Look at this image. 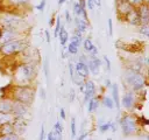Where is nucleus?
<instances>
[{"instance_id":"23","label":"nucleus","mask_w":149,"mask_h":140,"mask_svg":"<svg viewBox=\"0 0 149 140\" xmlns=\"http://www.w3.org/2000/svg\"><path fill=\"white\" fill-rule=\"evenodd\" d=\"M14 117L12 113H2L0 112V125L2 124H12L14 121Z\"/></svg>"},{"instance_id":"26","label":"nucleus","mask_w":149,"mask_h":140,"mask_svg":"<svg viewBox=\"0 0 149 140\" xmlns=\"http://www.w3.org/2000/svg\"><path fill=\"white\" fill-rule=\"evenodd\" d=\"M81 43H83V48H84V50L86 51V52H91L92 51V49L94 48V43L91 41V38H85V40H83L81 41Z\"/></svg>"},{"instance_id":"38","label":"nucleus","mask_w":149,"mask_h":140,"mask_svg":"<svg viewBox=\"0 0 149 140\" xmlns=\"http://www.w3.org/2000/svg\"><path fill=\"white\" fill-rule=\"evenodd\" d=\"M44 74H45V77H47V80L49 79V60L47 58L45 62H44Z\"/></svg>"},{"instance_id":"49","label":"nucleus","mask_w":149,"mask_h":140,"mask_svg":"<svg viewBox=\"0 0 149 140\" xmlns=\"http://www.w3.org/2000/svg\"><path fill=\"white\" fill-rule=\"evenodd\" d=\"M109 130H112V132H115L116 131V125H115V123H111V128Z\"/></svg>"},{"instance_id":"40","label":"nucleus","mask_w":149,"mask_h":140,"mask_svg":"<svg viewBox=\"0 0 149 140\" xmlns=\"http://www.w3.org/2000/svg\"><path fill=\"white\" fill-rule=\"evenodd\" d=\"M107 23H108V35L112 37L113 36V23H112V19H108L107 20Z\"/></svg>"},{"instance_id":"57","label":"nucleus","mask_w":149,"mask_h":140,"mask_svg":"<svg viewBox=\"0 0 149 140\" xmlns=\"http://www.w3.org/2000/svg\"><path fill=\"white\" fill-rule=\"evenodd\" d=\"M0 35H1V27H0Z\"/></svg>"},{"instance_id":"45","label":"nucleus","mask_w":149,"mask_h":140,"mask_svg":"<svg viewBox=\"0 0 149 140\" xmlns=\"http://www.w3.org/2000/svg\"><path fill=\"white\" fill-rule=\"evenodd\" d=\"M64 14H65V21H66L68 23H70V22L72 21V18H71V15H70V12H69V10H65Z\"/></svg>"},{"instance_id":"1","label":"nucleus","mask_w":149,"mask_h":140,"mask_svg":"<svg viewBox=\"0 0 149 140\" xmlns=\"http://www.w3.org/2000/svg\"><path fill=\"white\" fill-rule=\"evenodd\" d=\"M37 75V66L35 62H22L17 65L15 71V80L17 85L30 84Z\"/></svg>"},{"instance_id":"54","label":"nucleus","mask_w":149,"mask_h":140,"mask_svg":"<svg viewBox=\"0 0 149 140\" xmlns=\"http://www.w3.org/2000/svg\"><path fill=\"white\" fill-rule=\"evenodd\" d=\"M68 0H58V6H62L64 2H66Z\"/></svg>"},{"instance_id":"52","label":"nucleus","mask_w":149,"mask_h":140,"mask_svg":"<svg viewBox=\"0 0 149 140\" xmlns=\"http://www.w3.org/2000/svg\"><path fill=\"white\" fill-rule=\"evenodd\" d=\"M40 96H41V98H42V99H44V98H45V94H44V90H43V89H41V93H40Z\"/></svg>"},{"instance_id":"35","label":"nucleus","mask_w":149,"mask_h":140,"mask_svg":"<svg viewBox=\"0 0 149 140\" xmlns=\"http://www.w3.org/2000/svg\"><path fill=\"white\" fill-rule=\"evenodd\" d=\"M102 61H104L105 64H106V69H107V71H111L112 66H111V61H109V58H108L106 55H104V56H102Z\"/></svg>"},{"instance_id":"16","label":"nucleus","mask_w":149,"mask_h":140,"mask_svg":"<svg viewBox=\"0 0 149 140\" xmlns=\"http://www.w3.org/2000/svg\"><path fill=\"white\" fill-rule=\"evenodd\" d=\"M12 124H13V127H14L15 133H17L19 135H21L22 133H24V131L27 128V123H26V120L23 118H15Z\"/></svg>"},{"instance_id":"8","label":"nucleus","mask_w":149,"mask_h":140,"mask_svg":"<svg viewBox=\"0 0 149 140\" xmlns=\"http://www.w3.org/2000/svg\"><path fill=\"white\" fill-rule=\"evenodd\" d=\"M126 110L130 111L136 106V92L132 91V90H127L121 98V104Z\"/></svg>"},{"instance_id":"53","label":"nucleus","mask_w":149,"mask_h":140,"mask_svg":"<svg viewBox=\"0 0 149 140\" xmlns=\"http://www.w3.org/2000/svg\"><path fill=\"white\" fill-rule=\"evenodd\" d=\"M74 97H76V94H74V92H73V90H71V97H70V100L72 102V100L74 99Z\"/></svg>"},{"instance_id":"56","label":"nucleus","mask_w":149,"mask_h":140,"mask_svg":"<svg viewBox=\"0 0 149 140\" xmlns=\"http://www.w3.org/2000/svg\"><path fill=\"white\" fill-rule=\"evenodd\" d=\"M106 140H112V138H108V139H106Z\"/></svg>"},{"instance_id":"9","label":"nucleus","mask_w":149,"mask_h":140,"mask_svg":"<svg viewBox=\"0 0 149 140\" xmlns=\"http://www.w3.org/2000/svg\"><path fill=\"white\" fill-rule=\"evenodd\" d=\"M86 64H87V68H88L90 74H92V75H98V74L100 72L102 62H101V60L98 57V55H87Z\"/></svg>"},{"instance_id":"39","label":"nucleus","mask_w":149,"mask_h":140,"mask_svg":"<svg viewBox=\"0 0 149 140\" xmlns=\"http://www.w3.org/2000/svg\"><path fill=\"white\" fill-rule=\"evenodd\" d=\"M44 8H45V0H41V2L36 5V9L38 12H43Z\"/></svg>"},{"instance_id":"41","label":"nucleus","mask_w":149,"mask_h":140,"mask_svg":"<svg viewBox=\"0 0 149 140\" xmlns=\"http://www.w3.org/2000/svg\"><path fill=\"white\" fill-rule=\"evenodd\" d=\"M38 140H45V130H44V125L41 126V132H40Z\"/></svg>"},{"instance_id":"55","label":"nucleus","mask_w":149,"mask_h":140,"mask_svg":"<svg viewBox=\"0 0 149 140\" xmlns=\"http://www.w3.org/2000/svg\"><path fill=\"white\" fill-rule=\"evenodd\" d=\"M54 21H55V18L52 16V18H51V20L49 21V24H50V26H52V24H54Z\"/></svg>"},{"instance_id":"14","label":"nucleus","mask_w":149,"mask_h":140,"mask_svg":"<svg viewBox=\"0 0 149 140\" xmlns=\"http://www.w3.org/2000/svg\"><path fill=\"white\" fill-rule=\"evenodd\" d=\"M74 69H76V72L78 75V77H80L83 80L87 79V77L90 76V71H88V68H87V64L84 63V62H77L74 64Z\"/></svg>"},{"instance_id":"37","label":"nucleus","mask_w":149,"mask_h":140,"mask_svg":"<svg viewBox=\"0 0 149 140\" xmlns=\"http://www.w3.org/2000/svg\"><path fill=\"white\" fill-rule=\"evenodd\" d=\"M127 2H129L133 7H137L139 5H141V4H143L144 2V0H126Z\"/></svg>"},{"instance_id":"32","label":"nucleus","mask_w":149,"mask_h":140,"mask_svg":"<svg viewBox=\"0 0 149 140\" xmlns=\"http://www.w3.org/2000/svg\"><path fill=\"white\" fill-rule=\"evenodd\" d=\"M111 123H112V121L101 123V124L99 125V132H100V133H105V132L109 131V128H111Z\"/></svg>"},{"instance_id":"33","label":"nucleus","mask_w":149,"mask_h":140,"mask_svg":"<svg viewBox=\"0 0 149 140\" xmlns=\"http://www.w3.org/2000/svg\"><path fill=\"white\" fill-rule=\"evenodd\" d=\"M56 24H55V28H54V36L55 37H57V35H58V32H59V29H61V18L59 16H57L56 19Z\"/></svg>"},{"instance_id":"25","label":"nucleus","mask_w":149,"mask_h":140,"mask_svg":"<svg viewBox=\"0 0 149 140\" xmlns=\"http://www.w3.org/2000/svg\"><path fill=\"white\" fill-rule=\"evenodd\" d=\"M10 133H15L13 124H2V125H0V135L1 134H10Z\"/></svg>"},{"instance_id":"11","label":"nucleus","mask_w":149,"mask_h":140,"mask_svg":"<svg viewBox=\"0 0 149 140\" xmlns=\"http://www.w3.org/2000/svg\"><path fill=\"white\" fill-rule=\"evenodd\" d=\"M115 7H116L118 15L122 19H125L126 15L129 14L134 9V7L129 2H127L126 0H115Z\"/></svg>"},{"instance_id":"28","label":"nucleus","mask_w":149,"mask_h":140,"mask_svg":"<svg viewBox=\"0 0 149 140\" xmlns=\"http://www.w3.org/2000/svg\"><path fill=\"white\" fill-rule=\"evenodd\" d=\"M9 5L15 6V7H22L29 4V0H7Z\"/></svg>"},{"instance_id":"47","label":"nucleus","mask_w":149,"mask_h":140,"mask_svg":"<svg viewBox=\"0 0 149 140\" xmlns=\"http://www.w3.org/2000/svg\"><path fill=\"white\" fill-rule=\"evenodd\" d=\"M87 135H88V132H84V133H81V134L78 136L77 140H85V139L87 138Z\"/></svg>"},{"instance_id":"48","label":"nucleus","mask_w":149,"mask_h":140,"mask_svg":"<svg viewBox=\"0 0 149 140\" xmlns=\"http://www.w3.org/2000/svg\"><path fill=\"white\" fill-rule=\"evenodd\" d=\"M47 140H54V134H52V131H50V132L47 134Z\"/></svg>"},{"instance_id":"50","label":"nucleus","mask_w":149,"mask_h":140,"mask_svg":"<svg viewBox=\"0 0 149 140\" xmlns=\"http://www.w3.org/2000/svg\"><path fill=\"white\" fill-rule=\"evenodd\" d=\"M92 1L94 2V5H95V6L101 7V0H92Z\"/></svg>"},{"instance_id":"10","label":"nucleus","mask_w":149,"mask_h":140,"mask_svg":"<svg viewBox=\"0 0 149 140\" xmlns=\"http://www.w3.org/2000/svg\"><path fill=\"white\" fill-rule=\"evenodd\" d=\"M28 107L29 106L13 99V105H12V112L10 113L13 114L14 118H24L28 113Z\"/></svg>"},{"instance_id":"29","label":"nucleus","mask_w":149,"mask_h":140,"mask_svg":"<svg viewBox=\"0 0 149 140\" xmlns=\"http://www.w3.org/2000/svg\"><path fill=\"white\" fill-rule=\"evenodd\" d=\"M139 33L142 34L144 37H149V24H140Z\"/></svg>"},{"instance_id":"3","label":"nucleus","mask_w":149,"mask_h":140,"mask_svg":"<svg viewBox=\"0 0 149 140\" xmlns=\"http://www.w3.org/2000/svg\"><path fill=\"white\" fill-rule=\"evenodd\" d=\"M123 78L126 84L129 86V90L134 92H140L147 86V78L146 76H143L142 72H136L132 69L126 68Z\"/></svg>"},{"instance_id":"7","label":"nucleus","mask_w":149,"mask_h":140,"mask_svg":"<svg viewBox=\"0 0 149 140\" xmlns=\"http://www.w3.org/2000/svg\"><path fill=\"white\" fill-rule=\"evenodd\" d=\"M20 38L19 37V29L14 27H1V35H0V44H3L8 41Z\"/></svg>"},{"instance_id":"22","label":"nucleus","mask_w":149,"mask_h":140,"mask_svg":"<svg viewBox=\"0 0 149 140\" xmlns=\"http://www.w3.org/2000/svg\"><path fill=\"white\" fill-rule=\"evenodd\" d=\"M79 43L76 41V40H73V38H71V41H70V43L68 44V52L69 54H71V55H77V52H78V48H79Z\"/></svg>"},{"instance_id":"44","label":"nucleus","mask_w":149,"mask_h":140,"mask_svg":"<svg viewBox=\"0 0 149 140\" xmlns=\"http://www.w3.org/2000/svg\"><path fill=\"white\" fill-rule=\"evenodd\" d=\"M59 117H61L62 120H65V119H66V114H65L64 107H61V108H59Z\"/></svg>"},{"instance_id":"12","label":"nucleus","mask_w":149,"mask_h":140,"mask_svg":"<svg viewBox=\"0 0 149 140\" xmlns=\"http://www.w3.org/2000/svg\"><path fill=\"white\" fill-rule=\"evenodd\" d=\"M84 102L86 103L88 99H91L92 97L95 96L97 93V86H95V83L91 79H85L84 80Z\"/></svg>"},{"instance_id":"15","label":"nucleus","mask_w":149,"mask_h":140,"mask_svg":"<svg viewBox=\"0 0 149 140\" xmlns=\"http://www.w3.org/2000/svg\"><path fill=\"white\" fill-rule=\"evenodd\" d=\"M125 20L129 23V24H132V26H135V27H139L140 24H141V20H140V15H139V13H137V10H136V8L134 7V9L129 13V14H127L126 15V18H125Z\"/></svg>"},{"instance_id":"20","label":"nucleus","mask_w":149,"mask_h":140,"mask_svg":"<svg viewBox=\"0 0 149 140\" xmlns=\"http://www.w3.org/2000/svg\"><path fill=\"white\" fill-rule=\"evenodd\" d=\"M86 105H87V112H88V113L95 112L97 108H98L99 105H100V97H98V96L92 97L91 99H88V100L86 102Z\"/></svg>"},{"instance_id":"4","label":"nucleus","mask_w":149,"mask_h":140,"mask_svg":"<svg viewBox=\"0 0 149 140\" xmlns=\"http://www.w3.org/2000/svg\"><path fill=\"white\" fill-rule=\"evenodd\" d=\"M27 48H28V42L24 38L20 37L1 44L0 54L2 56H13V55L22 54L23 51L27 50Z\"/></svg>"},{"instance_id":"13","label":"nucleus","mask_w":149,"mask_h":140,"mask_svg":"<svg viewBox=\"0 0 149 140\" xmlns=\"http://www.w3.org/2000/svg\"><path fill=\"white\" fill-rule=\"evenodd\" d=\"M135 8H136V10L140 15L141 24H148L149 23V7H148V4L143 2V4L139 5Z\"/></svg>"},{"instance_id":"36","label":"nucleus","mask_w":149,"mask_h":140,"mask_svg":"<svg viewBox=\"0 0 149 140\" xmlns=\"http://www.w3.org/2000/svg\"><path fill=\"white\" fill-rule=\"evenodd\" d=\"M85 5H87V7H88V9L91 12H94L95 10V5H94V2L92 0H86L85 1Z\"/></svg>"},{"instance_id":"5","label":"nucleus","mask_w":149,"mask_h":140,"mask_svg":"<svg viewBox=\"0 0 149 140\" xmlns=\"http://www.w3.org/2000/svg\"><path fill=\"white\" fill-rule=\"evenodd\" d=\"M121 132L123 135L126 136H130V135H135L139 133V121L137 118L134 117V114L132 113H126L123 116H121L119 118L118 121Z\"/></svg>"},{"instance_id":"6","label":"nucleus","mask_w":149,"mask_h":140,"mask_svg":"<svg viewBox=\"0 0 149 140\" xmlns=\"http://www.w3.org/2000/svg\"><path fill=\"white\" fill-rule=\"evenodd\" d=\"M22 23L23 19L14 13H6L0 18V27H14L19 29Z\"/></svg>"},{"instance_id":"17","label":"nucleus","mask_w":149,"mask_h":140,"mask_svg":"<svg viewBox=\"0 0 149 140\" xmlns=\"http://www.w3.org/2000/svg\"><path fill=\"white\" fill-rule=\"evenodd\" d=\"M12 105L13 99L9 97H2L0 98V112L2 113H10L12 112Z\"/></svg>"},{"instance_id":"2","label":"nucleus","mask_w":149,"mask_h":140,"mask_svg":"<svg viewBox=\"0 0 149 140\" xmlns=\"http://www.w3.org/2000/svg\"><path fill=\"white\" fill-rule=\"evenodd\" d=\"M35 94H36V91L30 84L15 85L12 90L10 98L14 100H17V102H20L27 106H30L35 99Z\"/></svg>"},{"instance_id":"18","label":"nucleus","mask_w":149,"mask_h":140,"mask_svg":"<svg viewBox=\"0 0 149 140\" xmlns=\"http://www.w3.org/2000/svg\"><path fill=\"white\" fill-rule=\"evenodd\" d=\"M73 22H74V26H76V29L81 32L83 34H85V32L88 28V21L81 19L80 16H74L73 18Z\"/></svg>"},{"instance_id":"51","label":"nucleus","mask_w":149,"mask_h":140,"mask_svg":"<svg viewBox=\"0 0 149 140\" xmlns=\"http://www.w3.org/2000/svg\"><path fill=\"white\" fill-rule=\"evenodd\" d=\"M105 85H106L107 88H111V85H112V82H111L109 79H106V80H105Z\"/></svg>"},{"instance_id":"42","label":"nucleus","mask_w":149,"mask_h":140,"mask_svg":"<svg viewBox=\"0 0 149 140\" xmlns=\"http://www.w3.org/2000/svg\"><path fill=\"white\" fill-rule=\"evenodd\" d=\"M52 134H54V140H63V133L52 131Z\"/></svg>"},{"instance_id":"27","label":"nucleus","mask_w":149,"mask_h":140,"mask_svg":"<svg viewBox=\"0 0 149 140\" xmlns=\"http://www.w3.org/2000/svg\"><path fill=\"white\" fill-rule=\"evenodd\" d=\"M0 140H21V135L17 133H10V134H1Z\"/></svg>"},{"instance_id":"31","label":"nucleus","mask_w":149,"mask_h":140,"mask_svg":"<svg viewBox=\"0 0 149 140\" xmlns=\"http://www.w3.org/2000/svg\"><path fill=\"white\" fill-rule=\"evenodd\" d=\"M70 127H71V138H72V139H74V136L77 135V128H76V118H74V117H72V118H71Z\"/></svg>"},{"instance_id":"19","label":"nucleus","mask_w":149,"mask_h":140,"mask_svg":"<svg viewBox=\"0 0 149 140\" xmlns=\"http://www.w3.org/2000/svg\"><path fill=\"white\" fill-rule=\"evenodd\" d=\"M111 90H112V99L114 102V106L118 108V111H120V94H119V85L116 83H112L111 85Z\"/></svg>"},{"instance_id":"21","label":"nucleus","mask_w":149,"mask_h":140,"mask_svg":"<svg viewBox=\"0 0 149 140\" xmlns=\"http://www.w3.org/2000/svg\"><path fill=\"white\" fill-rule=\"evenodd\" d=\"M57 37H58V40H59V43H61L62 48L64 49L65 46H66V43H68V41H69V33H68V30L65 29L64 26H61V29H59V32H58Z\"/></svg>"},{"instance_id":"24","label":"nucleus","mask_w":149,"mask_h":140,"mask_svg":"<svg viewBox=\"0 0 149 140\" xmlns=\"http://www.w3.org/2000/svg\"><path fill=\"white\" fill-rule=\"evenodd\" d=\"M100 103L102 104V106H105V107L108 108V110H113V108L115 107V106H114V102H113L112 97H109V96H104Z\"/></svg>"},{"instance_id":"34","label":"nucleus","mask_w":149,"mask_h":140,"mask_svg":"<svg viewBox=\"0 0 149 140\" xmlns=\"http://www.w3.org/2000/svg\"><path fill=\"white\" fill-rule=\"evenodd\" d=\"M55 132H58V133H63V126H62V123L59 120H56L55 125H54V130Z\"/></svg>"},{"instance_id":"30","label":"nucleus","mask_w":149,"mask_h":140,"mask_svg":"<svg viewBox=\"0 0 149 140\" xmlns=\"http://www.w3.org/2000/svg\"><path fill=\"white\" fill-rule=\"evenodd\" d=\"M72 12H73V15L74 16H80L81 14V7L79 5L78 1H74L73 5H72Z\"/></svg>"},{"instance_id":"43","label":"nucleus","mask_w":149,"mask_h":140,"mask_svg":"<svg viewBox=\"0 0 149 140\" xmlns=\"http://www.w3.org/2000/svg\"><path fill=\"white\" fill-rule=\"evenodd\" d=\"M69 71H70V77H71V80L74 82V76H73V64L70 62L69 63Z\"/></svg>"},{"instance_id":"46","label":"nucleus","mask_w":149,"mask_h":140,"mask_svg":"<svg viewBox=\"0 0 149 140\" xmlns=\"http://www.w3.org/2000/svg\"><path fill=\"white\" fill-rule=\"evenodd\" d=\"M44 35H45V40H47V43H48V44H50V42H51V38H50V33H49V30H48V29L44 32Z\"/></svg>"}]
</instances>
